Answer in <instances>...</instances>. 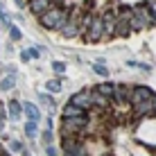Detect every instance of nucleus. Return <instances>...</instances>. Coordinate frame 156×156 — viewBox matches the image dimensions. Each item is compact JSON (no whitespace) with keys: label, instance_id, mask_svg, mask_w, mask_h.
I'll return each mask as SVG.
<instances>
[{"label":"nucleus","instance_id":"dca6fc26","mask_svg":"<svg viewBox=\"0 0 156 156\" xmlns=\"http://www.w3.org/2000/svg\"><path fill=\"white\" fill-rule=\"evenodd\" d=\"M61 113H63V118H86V115H88L84 109H79V106L70 104V102H68V104L61 109Z\"/></svg>","mask_w":156,"mask_h":156},{"label":"nucleus","instance_id":"2eb2a0df","mask_svg":"<svg viewBox=\"0 0 156 156\" xmlns=\"http://www.w3.org/2000/svg\"><path fill=\"white\" fill-rule=\"evenodd\" d=\"M23 113L27 115V120H32V122H39V120H41V111H39V106L32 104V102H23Z\"/></svg>","mask_w":156,"mask_h":156},{"label":"nucleus","instance_id":"9d476101","mask_svg":"<svg viewBox=\"0 0 156 156\" xmlns=\"http://www.w3.org/2000/svg\"><path fill=\"white\" fill-rule=\"evenodd\" d=\"M131 115L133 118H154V100H145V102H136L131 104Z\"/></svg>","mask_w":156,"mask_h":156},{"label":"nucleus","instance_id":"6ab92c4d","mask_svg":"<svg viewBox=\"0 0 156 156\" xmlns=\"http://www.w3.org/2000/svg\"><path fill=\"white\" fill-rule=\"evenodd\" d=\"M14 86H16V75H5L0 79V90H5V93H9Z\"/></svg>","mask_w":156,"mask_h":156},{"label":"nucleus","instance_id":"ddd939ff","mask_svg":"<svg viewBox=\"0 0 156 156\" xmlns=\"http://www.w3.org/2000/svg\"><path fill=\"white\" fill-rule=\"evenodd\" d=\"M52 5H55V0H27V7H30V12L34 14V16L45 14Z\"/></svg>","mask_w":156,"mask_h":156},{"label":"nucleus","instance_id":"2f4dec72","mask_svg":"<svg viewBox=\"0 0 156 156\" xmlns=\"http://www.w3.org/2000/svg\"><path fill=\"white\" fill-rule=\"evenodd\" d=\"M14 2H16V7H18V9H23L25 5H27V2H25V0H14Z\"/></svg>","mask_w":156,"mask_h":156},{"label":"nucleus","instance_id":"e433bc0d","mask_svg":"<svg viewBox=\"0 0 156 156\" xmlns=\"http://www.w3.org/2000/svg\"><path fill=\"white\" fill-rule=\"evenodd\" d=\"M102 156H111V154H102Z\"/></svg>","mask_w":156,"mask_h":156},{"label":"nucleus","instance_id":"f257e3e1","mask_svg":"<svg viewBox=\"0 0 156 156\" xmlns=\"http://www.w3.org/2000/svg\"><path fill=\"white\" fill-rule=\"evenodd\" d=\"M68 18H70V9L68 7H61V5H52L50 9H48L45 14L39 16V23L43 25L45 30H63V25L68 23Z\"/></svg>","mask_w":156,"mask_h":156},{"label":"nucleus","instance_id":"b1692460","mask_svg":"<svg viewBox=\"0 0 156 156\" xmlns=\"http://www.w3.org/2000/svg\"><path fill=\"white\" fill-rule=\"evenodd\" d=\"M9 39H12V43H16V41L23 39V34H20V30L16 27V25H9Z\"/></svg>","mask_w":156,"mask_h":156},{"label":"nucleus","instance_id":"c756f323","mask_svg":"<svg viewBox=\"0 0 156 156\" xmlns=\"http://www.w3.org/2000/svg\"><path fill=\"white\" fill-rule=\"evenodd\" d=\"M45 154H48V156H57L59 152H57V147H55V145H45Z\"/></svg>","mask_w":156,"mask_h":156},{"label":"nucleus","instance_id":"39448f33","mask_svg":"<svg viewBox=\"0 0 156 156\" xmlns=\"http://www.w3.org/2000/svg\"><path fill=\"white\" fill-rule=\"evenodd\" d=\"M143 125L138 129V140L145 143L147 147H156V120H149V118H145L140 120Z\"/></svg>","mask_w":156,"mask_h":156},{"label":"nucleus","instance_id":"9b49d317","mask_svg":"<svg viewBox=\"0 0 156 156\" xmlns=\"http://www.w3.org/2000/svg\"><path fill=\"white\" fill-rule=\"evenodd\" d=\"M115 18H118V14L111 12V9L102 12V20H104V41L115 39Z\"/></svg>","mask_w":156,"mask_h":156},{"label":"nucleus","instance_id":"7c9ffc66","mask_svg":"<svg viewBox=\"0 0 156 156\" xmlns=\"http://www.w3.org/2000/svg\"><path fill=\"white\" fill-rule=\"evenodd\" d=\"M30 59H32V57H30V52H27V50H25V52H20V61H25V63H27Z\"/></svg>","mask_w":156,"mask_h":156},{"label":"nucleus","instance_id":"72a5a7b5","mask_svg":"<svg viewBox=\"0 0 156 156\" xmlns=\"http://www.w3.org/2000/svg\"><path fill=\"white\" fill-rule=\"evenodd\" d=\"M23 156H32V154H30V152H23Z\"/></svg>","mask_w":156,"mask_h":156},{"label":"nucleus","instance_id":"a211bd4d","mask_svg":"<svg viewBox=\"0 0 156 156\" xmlns=\"http://www.w3.org/2000/svg\"><path fill=\"white\" fill-rule=\"evenodd\" d=\"M95 90H98V93H102L104 98L113 100V82H102V84L95 86Z\"/></svg>","mask_w":156,"mask_h":156},{"label":"nucleus","instance_id":"c9c22d12","mask_svg":"<svg viewBox=\"0 0 156 156\" xmlns=\"http://www.w3.org/2000/svg\"><path fill=\"white\" fill-rule=\"evenodd\" d=\"M63 156H73V154H63Z\"/></svg>","mask_w":156,"mask_h":156},{"label":"nucleus","instance_id":"1a4fd4ad","mask_svg":"<svg viewBox=\"0 0 156 156\" xmlns=\"http://www.w3.org/2000/svg\"><path fill=\"white\" fill-rule=\"evenodd\" d=\"M131 95H133V84L113 82V104H129Z\"/></svg>","mask_w":156,"mask_h":156},{"label":"nucleus","instance_id":"4c0bfd02","mask_svg":"<svg viewBox=\"0 0 156 156\" xmlns=\"http://www.w3.org/2000/svg\"><path fill=\"white\" fill-rule=\"evenodd\" d=\"M0 109H2V102H0Z\"/></svg>","mask_w":156,"mask_h":156},{"label":"nucleus","instance_id":"c85d7f7f","mask_svg":"<svg viewBox=\"0 0 156 156\" xmlns=\"http://www.w3.org/2000/svg\"><path fill=\"white\" fill-rule=\"evenodd\" d=\"M9 149H12V152H23V143L20 140H9Z\"/></svg>","mask_w":156,"mask_h":156},{"label":"nucleus","instance_id":"423d86ee","mask_svg":"<svg viewBox=\"0 0 156 156\" xmlns=\"http://www.w3.org/2000/svg\"><path fill=\"white\" fill-rule=\"evenodd\" d=\"M82 39L88 41V43H100V41H104V20H102V14H95V18H93V23H90L88 32H86Z\"/></svg>","mask_w":156,"mask_h":156},{"label":"nucleus","instance_id":"aec40b11","mask_svg":"<svg viewBox=\"0 0 156 156\" xmlns=\"http://www.w3.org/2000/svg\"><path fill=\"white\" fill-rule=\"evenodd\" d=\"M93 73H95V75H100V77H104V79L109 77V68H106V63L102 61V59L93 63Z\"/></svg>","mask_w":156,"mask_h":156},{"label":"nucleus","instance_id":"4468645a","mask_svg":"<svg viewBox=\"0 0 156 156\" xmlns=\"http://www.w3.org/2000/svg\"><path fill=\"white\" fill-rule=\"evenodd\" d=\"M90 90H93V106H98V109H102V111H109V109H111V104H113V100L104 98V95L98 93L95 88H90Z\"/></svg>","mask_w":156,"mask_h":156},{"label":"nucleus","instance_id":"20e7f679","mask_svg":"<svg viewBox=\"0 0 156 156\" xmlns=\"http://www.w3.org/2000/svg\"><path fill=\"white\" fill-rule=\"evenodd\" d=\"M63 154H73V156H88V145H86L84 138L77 136H66L61 143Z\"/></svg>","mask_w":156,"mask_h":156},{"label":"nucleus","instance_id":"412c9836","mask_svg":"<svg viewBox=\"0 0 156 156\" xmlns=\"http://www.w3.org/2000/svg\"><path fill=\"white\" fill-rule=\"evenodd\" d=\"M25 136H27V138H36V136H39V127H36V122H32V120L25 122Z\"/></svg>","mask_w":156,"mask_h":156},{"label":"nucleus","instance_id":"bb28decb","mask_svg":"<svg viewBox=\"0 0 156 156\" xmlns=\"http://www.w3.org/2000/svg\"><path fill=\"white\" fill-rule=\"evenodd\" d=\"M27 52H30V57H32V59H39V57H41V45H34V48L30 45V48H27Z\"/></svg>","mask_w":156,"mask_h":156},{"label":"nucleus","instance_id":"cd10ccee","mask_svg":"<svg viewBox=\"0 0 156 156\" xmlns=\"http://www.w3.org/2000/svg\"><path fill=\"white\" fill-rule=\"evenodd\" d=\"M145 5H147V9L152 12V16H154V25H156V0H145Z\"/></svg>","mask_w":156,"mask_h":156},{"label":"nucleus","instance_id":"f3484780","mask_svg":"<svg viewBox=\"0 0 156 156\" xmlns=\"http://www.w3.org/2000/svg\"><path fill=\"white\" fill-rule=\"evenodd\" d=\"M7 113H9V118L16 122V120H20V115H23V104L20 102H16V100H12L7 104Z\"/></svg>","mask_w":156,"mask_h":156},{"label":"nucleus","instance_id":"473e14b6","mask_svg":"<svg viewBox=\"0 0 156 156\" xmlns=\"http://www.w3.org/2000/svg\"><path fill=\"white\" fill-rule=\"evenodd\" d=\"M154 118H156V95H154Z\"/></svg>","mask_w":156,"mask_h":156},{"label":"nucleus","instance_id":"0eeeda50","mask_svg":"<svg viewBox=\"0 0 156 156\" xmlns=\"http://www.w3.org/2000/svg\"><path fill=\"white\" fill-rule=\"evenodd\" d=\"M115 36H127L131 34V27H129V20H131V7H122L120 12H115Z\"/></svg>","mask_w":156,"mask_h":156},{"label":"nucleus","instance_id":"4be33fe9","mask_svg":"<svg viewBox=\"0 0 156 156\" xmlns=\"http://www.w3.org/2000/svg\"><path fill=\"white\" fill-rule=\"evenodd\" d=\"M45 88H48V93H61V79H50V82L45 84Z\"/></svg>","mask_w":156,"mask_h":156},{"label":"nucleus","instance_id":"393cba45","mask_svg":"<svg viewBox=\"0 0 156 156\" xmlns=\"http://www.w3.org/2000/svg\"><path fill=\"white\" fill-rule=\"evenodd\" d=\"M41 140L45 143V145H52V140H55V138H52V129H45V131H41Z\"/></svg>","mask_w":156,"mask_h":156},{"label":"nucleus","instance_id":"5701e85b","mask_svg":"<svg viewBox=\"0 0 156 156\" xmlns=\"http://www.w3.org/2000/svg\"><path fill=\"white\" fill-rule=\"evenodd\" d=\"M39 100H41V102H43V104H45V106H48L50 111H52V109L57 106V102H55V98H52L50 93H41V95H39Z\"/></svg>","mask_w":156,"mask_h":156},{"label":"nucleus","instance_id":"f704fd0d","mask_svg":"<svg viewBox=\"0 0 156 156\" xmlns=\"http://www.w3.org/2000/svg\"><path fill=\"white\" fill-rule=\"evenodd\" d=\"M0 156H12V154H7V152H5V154H0Z\"/></svg>","mask_w":156,"mask_h":156},{"label":"nucleus","instance_id":"f8f14e48","mask_svg":"<svg viewBox=\"0 0 156 156\" xmlns=\"http://www.w3.org/2000/svg\"><path fill=\"white\" fill-rule=\"evenodd\" d=\"M154 90L149 88V86H143V84H138V86H133V95H131V100H129V104H136V102H145V100H154Z\"/></svg>","mask_w":156,"mask_h":156},{"label":"nucleus","instance_id":"f03ea898","mask_svg":"<svg viewBox=\"0 0 156 156\" xmlns=\"http://www.w3.org/2000/svg\"><path fill=\"white\" fill-rule=\"evenodd\" d=\"M131 32H140V30H149L154 27V16L147 9V5H133L131 7V20H129Z\"/></svg>","mask_w":156,"mask_h":156},{"label":"nucleus","instance_id":"7ed1b4c3","mask_svg":"<svg viewBox=\"0 0 156 156\" xmlns=\"http://www.w3.org/2000/svg\"><path fill=\"white\" fill-rule=\"evenodd\" d=\"M86 125H88V115L86 118H63L61 120V138L66 136H86Z\"/></svg>","mask_w":156,"mask_h":156},{"label":"nucleus","instance_id":"6e6552de","mask_svg":"<svg viewBox=\"0 0 156 156\" xmlns=\"http://www.w3.org/2000/svg\"><path fill=\"white\" fill-rule=\"evenodd\" d=\"M70 104H75V106H79V109H84L86 113H88L90 109H93V90L90 88H84V90H79V93H75V95H70Z\"/></svg>","mask_w":156,"mask_h":156},{"label":"nucleus","instance_id":"a878e982","mask_svg":"<svg viewBox=\"0 0 156 156\" xmlns=\"http://www.w3.org/2000/svg\"><path fill=\"white\" fill-rule=\"evenodd\" d=\"M52 70H55L57 75H63V73H66V63H63V61H55V63H52Z\"/></svg>","mask_w":156,"mask_h":156}]
</instances>
